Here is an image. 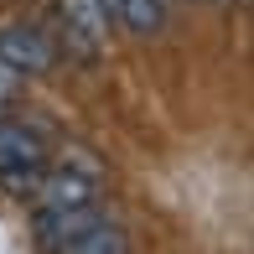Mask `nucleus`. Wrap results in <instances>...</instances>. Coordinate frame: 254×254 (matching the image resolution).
Returning a JSON list of instances; mask_svg holds the SVG:
<instances>
[{
    "label": "nucleus",
    "instance_id": "6e6552de",
    "mask_svg": "<svg viewBox=\"0 0 254 254\" xmlns=\"http://www.w3.org/2000/svg\"><path fill=\"white\" fill-rule=\"evenodd\" d=\"M16 78H21V73H10V67L0 63V104H5L10 94H16Z\"/></svg>",
    "mask_w": 254,
    "mask_h": 254
},
{
    "label": "nucleus",
    "instance_id": "20e7f679",
    "mask_svg": "<svg viewBox=\"0 0 254 254\" xmlns=\"http://www.w3.org/2000/svg\"><path fill=\"white\" fill-rule=\"evenodd\" d=\"M0 63L10 67V73H26V78H42L57 67V47L47 31L37 26H5L0 31Z\"/></svg>",
    "mask_w": 254,
    "mask_h": 254
},
{
    "label": "nucleus",
    "instance_id": "39448f33",
    "mask_svg": "<svg viewBox=\"0 0 254 254\" xmlns=\"http://www.w3.org/2000/svg\"><path fill=\"white\" fill-rule=\"evenodd\" d=\"M94 223H104V207L99 202H88V207H37V244L52 254L57 244L88 234Z\"/></svg>",
    "mask_w": 254,
    "mask_h": 254
},
{
    "label": "nucleus",
    "instance_id": "f03ea898",
    "mask_svg": "<svg viewBox=\"0 0 254 254\" xmlns=\"http://www.w3.org/2000/svg\"><path fill=\"white\" fill-rule=\"evenodd\" d=\"M99 192H104V166L88 151H67L63 166L42 171L31 202L37 207H88V202H99Z\"/></svg>",
    "mask_w": 254,
    "mask_h": 254
},
{
    "label": "nucleus",
    "instance_id": "7ed1b4c3",
    "mask_svg": "<svg viewBox=\"0 0 254 254\" xmlns=\"http://www.w3.org/2000/svg\"><path fill=\"white\" fill-rule=\"evenodd\" d=\"M109 42V10L104 0H63V47L78 63H94Z\"/></svg>",
    "mask_w": 254,
    "mask_h": 254
},
{
    "label": "nucleus",
    "instance_id": "f257e3e1",
    "mask_svg": "<svg viewBox=\"0 0 254 254\" xmlns=\"http://www.w3.org/2000/svg\"><path fill=\"white\" fill-rule=\"evenodd\" d=\"M47 171V140L26 120H0V187L10 197H31Z\"/></svg>",
    "mask_w": 254,
    "mask_h": 254
},
{
    "label": "nucleus",
    "instance_id": "423d86ee",
    "mask_svg": "<svg viewBox=\"0 0 254 254\" xmlns=\"http://www.w3.org/2000/svg\"><path fill=\"white\" fill-rule=\"evenodd\" d=\"M114 21L135 37H156L166 26V0H114Z\"/></svg>",
    "mask_w": 254,
    "mask_h": 254
},
{
    "label": "nucleus",
    "instance_id": "0eeeda50",
    "mask_svg": "<svg viewBox=\"0 0 254 254\" xmlns=\"http://www.w3.org/2000/svg\"><path fill=\"white\" fill-rule=\"evenodd\" d=\"M52 254H130V239H125L120 228L104 218V223H94L88 234H78V239H67V244H57Z\"/></svg>",
    "mask_w": 254,
    "mask_h": 254
}]
</instances>
